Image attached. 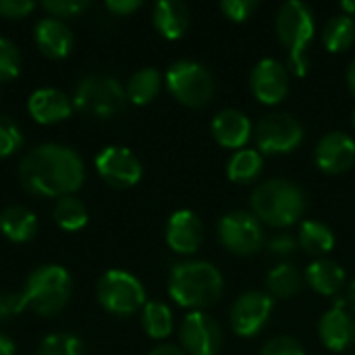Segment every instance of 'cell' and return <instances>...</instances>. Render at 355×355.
Listing matches in <instances>:
<instances>
[{
	"mask_svg": "<svg viewBox=\"0 0 355 355\" xmlns=\"http://www.w3.org/2000/svg\"><path fill=\"white\" fill-rule=\"evenodd\" d=\"M35 355H83V343L69 333H58L46 337Z\"/></svg>",
	"mask_w": 355,
	"mask_h": 355,
	"instance_id": "4dcf8cb0",
	"label": "cell"
},
{
	"mask_svg": "<svg viewBox=\"0 0 355 355\" xmlns=\"http://www.w3.org/2000/svg\"><path fill=\"white\" fill-rule=\"evenodd\" d=\"M179 337L189 355H218L223 349V331L206 312H189L181 322Z\"/></svg>",
	"mask_w": 355,
	"mask_h": 355,
	"instance_id": "4fadbf2b",
	"label": "cell"
},
{
	"mask_svg": "<svg viewBox=\"0 0 355 355\" xmlns=\"http://www.w3.org/2000/svg\"><path fill=\"white\" fill-rule=\"evenodd\" d=\"M212 135L220 146L239 150L252 137V121L235 108L220 110L212 119Z\"/></svg>",
	"mask_w": 355,
	"mask_h": 355,
	"instance_id": "ffe728a7",
	"label": "cell"
},
{
	"mask_svg": "<svg viewBox=\"0 0 355 355\" xmlns=\"http://www.w3.org/2000/svg\"><path fill=\"white\" fill-rule=\"evenodd\" d=\"M252 208L258 220L277 229H285L302 218L306 210V196L287 179H270L260 183L252 193Z\"/></svg>",
	"mask_w": 355,
	"mask_h": 355,
	"instance_id": "277c9868",
	"label": "cell"
},
{
	"mask_svg": "<svg viewBox=\"0 0 355 355\" xmlns=\"http://www.w3.org/2000/svg\"><path fill=\"white\" fill-rule=\"evenodd\" d=\"M220 243L237 256H252L264 243V233L260 220L250 212H229L218 223Z\"/></svg>",
	"mask_w": 355,
	"mask_h": 355,
	"instance_id": "30bf717a",
	"label": "cell"
},
{
	"mask_svg": "<svg viewBox=\"0 0 355 355\" xmlns=\"http://www.w3.org/2000/svg\"><path fill=\"white\" fill-rule=\"evenodd\" d=\"M320 339L331 352H345L355 343V318L347 310V302H337L320 318Z\"/></svg>",
	"mask_w": 355,
	"mask_h": 355,
	"instance_id": "2e32d148",
	"label": "cell"
},
{
	"mask_svg": "<svg viewBox=\"0 0 355 355\" xmlns=\"http://www.w3.org/2000/svg\"><path fill=\"white\" fill-rule=\"evenodd\" d=\"M347 85H349L352 94H354V96H355V58H354V60H352L349 69H347Z\"/></svg>",
	"mask_w": 355,
	"mask_h": 355,
	"instance_id": "7bdbcfd3",
	"label": "cell"
},
{
	"mask_svg": "<svg viewBox=\"0 0 355 355\" xmlns=\"http://www.w3.org/2000/svg\"><path fill=\"white\" fill-rule=\"evenodd\" d=\"M71 293H73L71 275L58 264L37 266L29 275L21 291L25 306L46 318H52L58 312H62L71 300Z\"/></svg>",
	"mask_w": 355,
	"mask_h": 355,
	"instance_id": "5b68a950",
	"label": "cell"
},
{
	"mask_svg": "<svg viewBox=\"0 0 355 355\" xmlns=\"http://www.w3.org/2000/svg\"><path fill=\"white\" fill-rule=\"evenodd\" d=\"M0 355H15V343L4 335H0Z\"/></svg>",
	"mask_w": 355,
	"mask_h": 355,
	"instance_id": "b9f144b4",
	"label": "cell"
},
{
	"mask_svg": "<svg viewBox=\"0 0 355 355\" xmlns=\"http://www.w3.org/2000/svg\"><path fill=\"white\" fill-rule=\"evenodd\" d=\"M345 279H347L345 277V270L337 262H333V260L320 258V260H314L306 268V281H308V285L316 293L327 295V297L337 295L343 289Z\"/></svg>",
	"mask_w": 355,
	"mask_h": 355,
	"instance_id": "7402d4cb",
	"label": "cell"
},
{
	"mask_svg": "<svg viewBox=\"0 0 355 355\" xmlns=\"http://www.w3.org/2000/svg\"><path fill=\"white\" fill-rule=\"evenodd\" d=\"M162 87V77L156 69H139L137 73L131 75V79L127 81V100H131L137 106L150 104Z\"/></svg>",
	"mask_w": 355,
	"mask_h": 355,
	"instance_id": "cb8c5ba5",
	"label": "cell"
},
{
	"mask_svg": "<svg viewBox=\"0 0 355 355\" xmlns=\"http://www.w3.org/2000/svg\"><path fill=\"white\" fill-rule=\"evenodd\" d=\"M225 289L223 275L216 266L202 260L181 262L168 279V293L181 306L193 312L214 306Z\"/></svg>",
	"mask_w": 355,
	"mask_h": 355,
	"instance_id": "7a4b0ae2",
	"label": "cell"
},
{
	"mask_svg": "<svg viewBox=\"0 0 355 355\" xmlns=\"http://www.w3.org/2000/svg\"><path fill=\"white\" fill-rule=\"evenodd\" d=\"M33 10V2L29 0H0V17L21 19Z\"/></svg>",
	"mask_w": 355,
	"mask_h": 355,
	"instance_id": "f35d334b",
	"label": "cell"
},
{
	"mask_svg": "<svg viewBox=\"0 0 355 355\" xmlns=\"http://www.w3.org/2000/svg\"><path fill=\"white\" fill-rule=\"evenodd\" d=\"M250 85L254 96L262 102V104H279L285 100V96L289 94V73L287 69L275 60V58H262L250 77Z\"/></svg>",
	"mask_w": 355,
	"mask_h": 355,
	"instance_id": "9a60e30c",
	"label": "cell"
},
{
	"mask_svg": "<svg viewBox=\"0 0 355 355\" xmlns=\"http://www.w3.org/2000/svg\"><path fill=\"white\" fill-rule=\"evenodd\" d=\"M266 285L275 297H293L302 289V275L293 264L281 262L268 272Z\"/></svg>",
	"mask_w": 355,
	"mask_h": 355,
	"instance_id": "f546056e",
	"label": "cell"
},
{
	"mask_svg": "<svg viewBox=\"0 0 355 355\" xmlns=\"http://www.w3.org/2000/svg\"><path fill=\"white\" fill-rule=\"evenodd\" d=\"M141 324H144V331L148 333V337L166 339L175 327L173 312L162 302H146L144 312H141Z\"/></svg>",
	"mask_w": 355,
	"mask_h": 355,
	"instance_id": "83f0119b",
	"label": "cell"
},
{
	"mask_svg": "<svg viewBox=\"0 0 355 355\" xmlns=\"http://www.w3.org/2000/svg\"><path fill=\"white\" fill-rule=\"evenodd\" d=\"M96 171L110 187H133L141 179V162L125 146H106L96 156Z\"/></svg>",
	"mask_w": 355,
	"mask_h": 355,
	"instance_id": "7c38bea8",
	"label": "cell"
},
{
	"mask_svg": "<svg viewBox=\"0 0 355 355\" xmlns=\"http://www.w3.org/2000/svg\"><path fill=\"white\" fill-rule=\"evenodd\" d=\"M158 33L166 40H179L189 27V8L181 0H160L152 10Z\"/></svg>",
	"mask_w": 355,
	"mask_h": 355,
	"instance_id": "44dd1931",
	"label": "cell"
},
{
	"mask_svg": "<svg viewBox=\"0 0 355 355\" xmlns=\"http://www.w3.org/2000/svg\"><path fill=\"white\" fill-rule=\"evenodd\" d=\"M127 102L123 85L108 75H87L77 83L73 106L94 119L116 116Z\"/></svg>",
	"mask_w": 355,
	"mask_h": 355,
	"instance_id": "8992f818",
	"label": "cell"
},
{
	"mask_svg": "<svg viewBox=\"0 0 355 355\" xmlns=\"http://www.w3.org/2000/svg\"><path fill=\"white\" fill-rule=\"evenodd\" d=\"M297 243L302 245V250H306L312 256H324V254L333 252V248H335V233L324 223L306 220L300 227Z\"/></svg>",
	"mask_w": 355,
	"mask_h": 355,
	"instance_id": "d4e9b609",
	"label": "cell"
},
{
	"mask_svg": "<svg viewBox=\"0 0 355 355\" xmlns=\"http://www.w3.org/2000/svg\"><path fill=\"white\" fill-rule=\"evenodd\" d=\"M297 239L287 235V233H281V235H275L270 241H268V250L272 256H279V258H287L291 256L295 250H297Z\"/></svg>",
	"mask_w": 355,
	"mask_h": 355,
	"instance_id": "74e56055",
	"label": "cell"
},
{
	"mask_svg": "<svg viewBox=\"0 0 355 355\" xmlns=\"http://www.w3.org/2000/svg\"><path fill=\"white\" fill-rule=\"evenodd\" d=\"M168 92L185 106L202 108L206 106L216 92L212 73L196 60H177L166 71Z\"/></svg>",
	"mask_w": 355,
	"mask_h": 355,
	"instance_id": "52a82bcc",
	"label": "cell"
},
{
	"mask_svg": "<svg viewBox=\"0 0 355 355\" xmlns=\"http://www.w3.org/2000/svg\"><path fill=\"white\" fill-rule=\"evenodd\" d=\"M341 10L349 17H355V0H343L341 2Z\"/></svg>",
	"mask_w": 355,
	"mask_h": 355,
	"instance_id": "ee69618b",
	"label": "cell"
},
{
	"mask_svg": "<svg viewBox=\"0 0 355 355\" xmlns=\"http://www.w3.org/2000/svg\"><path fill=\"white\" fill-rule=\"evenodd\" d=\"M258 8V0H223L220 10L237 23H243L252 17V12Z\"/></svg>",
	"mask_w": 355,
	"mask_h": 355,
	"instance_id": "e575fe53",
	"label": "cell"
},
{
	"mask_svg": "<svg viewBox=\"0 0 355 355\" xmlns=\"http://www.w3.org/2000/svg\"><path fill=\"white\" fill-rule=\"evenodd\" d=\"M354 129H355V110H354Z\"/></svg>",
	"mask_w": 355,
	"mask_h": 355,
	"instance_id": "bcb514c9",
	"label": "cell"
},
{
	"mask_svg": "<svg viewBox=\"0 0 355 355\" xmlns=\"http://www.w3.org/2000/svg\"><path fill=\"white\" fill-rule=\"evenodd\" d=\"M23 310H27V306H25V300L21 293L0 291V322L21 314Z\"/></svg>",
	"mask_w": 355,
	"mask_h": 355,
	"instance_id": "8d00e7d4",
	"label": "cell"
},
{
	"mask_svg": "<svg viewBox=\"0 0 355 355\" xmlns=\"http://www.w3.org/2000/svg\"><path fill=\"white\" fill-rule=\"evenodd\" d=\"M42 6L54 19H60V17H75L77 12L85 10L89 6V2H85V0H46V2H42Z\"/></svg>",
	"mask_w": 355,
	"mask_h": 355,
	"instance_id": "836d02e7",
	"label": "cell"
},
{
	"mask_svg": "<svg viewBox=\"0 0 355 355\" xmlns=\"http://www.w3.org/2000/svg\"><path fill=\"white\" fill-rule=\"evenodd\" d=\"M272 310H275L272 295L262 293V291L243 293L241 297L235 300L231 314H229L233 333L239 337H254L266 327Z\"/></svg>",
	"mask_w": 355,
	"mask_h": 355,
	"instance_id": "8fae6325",
	"label": "cell"
},
{
	"mask_svg": "<svg viewBox=\"0 0 355 355\" xmlns=\"http://www.w3.org/2000/svg\"><path fill=\"white\" fill-rule=\"evenodd\" d=\"M304 139L302 123L289 112H270L256 125L258 152L264 154H287L293 152Z\"/></svg>",
	"mask_w": 355,
	"mask_h": 355,
	"instance_id": "9c48e42d",
	"label": "cell"
},
{
	"mask_svg": "<svg viewBox=\"0 0 355 355\" xmlns=\"http://www.w3.org/2000/svg\"><path fill=\"white\" fill-rule=\"evenodd\" d=\"M262 164L264 160L258 150H237L227 164V175L233 183H252L262 173Z\"/></svg>",
	"mask_w": 355,
	"mask_h": 355,
	"instance_id": "4316f807",
	"label": "cell"
},
{
	"mask_svg": "<svg viewBox=\"0 0 355 355\" xmlns=\"http://www.w3.org/2000/svg\"><path fill=\"white\" fill-rule=\"evenodd\" d=\"M316 33L312 8L302 0H287L277 12V35L289 52V69L304 77L310 67V46Z\"/></svg>",
	"mask_w": 355,
	"mask_h": 355,
	"instance_id": "3957f363",
	"label": "cell"
},
{
	"mask_svg": "<svg viewBox=\"0 0 355 355\" xmlns=\"http://www.w3.org/2000/svg\"><path fill=\"white\" fill-rule=\"evenodd\" d=\"M27 108H29V114L37 123L54 125L58 121L69 119L75 106H73V100L64 92L54 89V87H42L29 96Z\"/></svg>",
	"mask_w": 355,
	"mask_h": 355,
	"instance_id": "ac0fdd59",
	"label": "cell"
},
{
	"mask_svg": "<svg viewBox=\"0 0 355 355\" xmlns=\"http://www.w3.org/2000/svg\"><path fill=\"white\" fill-rule=\"evenodd\" d=\"M98 302L110 314L129 316L146 306V289L131 272L108 270L98 281Z\"/></svg>",
	"mask_w": 355,
	"mask_h": 355,
	"instance_id": "ba28073f",
	"label": "cell"
},
{
	"mask_svg": "<svg viewBox=\"0 0 355 355\" xmlns=\"http://www.w3.org/2000/svg\"><path fill=\"white\" fill-rule=\"evenodd\" d=\"M141 6V0H108L106 8L114 15H131L133 10H137Z\"/></svg>",
	"mask_w": 355,
	"mask_h": 355,
	"instance_id": "ab89813d",
	"label": "cell"
},
{
	"mask_svg": "<svg viewBox=\"0 0 355 355\" xmlns=\"http://www.w3.org/2000/svg\"><path fill=\"white\" fill-rule=\"evenodd\" d=\"M347 306L352 308L355 312V281L352 283V287H349V293H347Z\"/></svg>",
	"mask_w": 355,
	"mask_h": 355,
	"instance_id": "f6af8a7d",
	"label": "cell"
},
{
	"mask_svg": "<svg viewBox=\"0 0 355 355\" xmlns=\"http://www.w3.org/2000/svg\"><path fill=\"white\" fill-rule=\"evenodd\" d=\"M204 241V225L191 210H177L166 223V243L177 254H196Z\"/></svg>",
	"mask_w": 355,
	"mask_h": 355,
	"instance_id": "e0dca14e",
	"label": "cell"
},
{
	"mask_svg": "<svg viewBox=\"0 0 355 355\" xmlns=\"http://www.w3.org/2000/svg\"><path fill=\"white\" fill-rule=\"evenodd\" d=\"M21 71V52L19 48L6 40L0 37V81H10Z\"/></svg>",
	"mask_w": 355,
	"mask_h": 355,
	"instance_id": "1f68e13d",
	"label": "cell"
},
{
	"mask_svg": "<svg viewBox=\"0 0 355 355\" xmlns=\"http://www.w3.org/2000/svg\"><path fill=\"white\" fill-rule=\"evenodd\" d=\"M23 146V135L15 121L0 114V158L15 154Z\"/></svg>",
	"mask_w": 355,
	"mask_h": 355,
	"instance_id": "d6a6232c",
	"label": "cell"
},
{
	"mask_svg": "<svg viewBox=\"0 0 355 355\" xmlns=\"http://www.w3.org/2000/svg\"><path fill=\"white\" fill-rule=\"evenodd\" d=\"M0 231L6 239L25 243L37 233V216L23 206H10L0 214Z\"/></svg>",
	"mask_w": 355,
	"mask_h": 355,
	"instance_id": "603a6c76",
	"label": "cell"
},
{
	"mask_svg": "<svg viewBox=\"0 0 355 355\" xmlns=\"http://www.w3.org/2000/svg\"><path fill=\"white\" fill-rule=\"evenodd\" d=\"M150 355H185V352L175 345H158L156 349H152Z\"/></svg>",
	"mask_w": 355,
	"mask_h": 355,
	"instance_id": "60d3db41",
	"label": "cell"
},
{
	"mask_svg": "<svg viewBox=\"0 0 355 355\" xmlns=\"http://www.w3.org/2000/svg\"><path fill=\"white\" fill-rule=\"evenodd\" d=\"M33 35H35V44L40 52L48 58H64L73 50V44H75L69 25H64V21L54 19V17H46L37 21Z\"/></svg>",
	"mask_w": 355,
	"mask_h": 355,
	"instance_id": "d6986e66",
	"label": "cell"
},
{
	"mask_svg": "<svg viewBox=\"0 0 355 355\" xmlns=\"http://www.w3.org/2000/svg\"><path fill=\"white\" fill-rule=\"evenodd\" d=\"M85 168L81 156L60 144H42L25 154L19 179L25 191L37 198H64L83 185Z\"/></svg>",
	"mask_w": 355,
	"mask_h": 355,
	"instance_id": "6da1fadb",
	"label": "cell"
},
{
	"mask_svg": "<svg viewBox=\"0 0 355 355\" xmlns=\"http://www.w3.org/2000/svg\"><path fill=\"white\" fill-rule=\"evenodd\" d=\"M322 42L329 52H343L355 42V19L349 15H337L327 21L322 29Z\"/></svg>",
	"mask_w": 355,
	"mask_h": 355,
	"instance_id": "484cf974",
	"label": "cell"
},
{
	"mask_svg": "<svg viewBox=\"0 0 355 355\" xmlns=\"http://www.w3.org/2000/svg\"><path fill=\"white\" fill-rule=\"evenodd\" d=\"M260 355H306V352L302 343L291 337H275L262 347Z\"/></svg>",
	"mask_w": 355,
	"mask_h": 355,
	"instance_id": "d590c367",
	"label": "cell"
},
{
	"mask_svg": "<svg viewBox=\"0 0 355 355\" xmlns=\"http://www.w3.org/2000/svg\"><path fill=\"white\" fill-rule=\"evenodd\" d=\"M52 216L56 220V225L64 231H79L87 225V208L83 206L81 200L73 198V196H64L58 198Z\"/></svg>",
	"mask_w": 355,
	"mask_h": 355,
	"instance_id": "f1b7e54d",
	"label": "cell"
},
{
	"mask_svg": "<svg viewBox=\"0 0 355 355\" xmlns=\"http://www.w3.org/2000/svg\"><path fill=\"white\" fill-rule=\"evenodd\" d=\"M314 160L320 171L329 175L345 173L355 162V139L345 131L327 133L314 150Z\"/></svg>",
	"mask_w": 355,
	"mask_h": 355,
	"instance_id": "5bb4252c",
	"label": "cell"
}]
</instances>
